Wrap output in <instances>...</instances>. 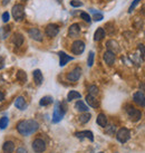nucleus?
<instances>
[{"label":"nucleus","mask_w":145,"mask_h":153,"mask_svg":"<svg viewBox=\"0 0 145 153\" xmlns=\"http://www.w3.org/2000/svg\"><path fill=\"white\" fill-rule=\"evenodd\" d=\"M33 77H34V82L36 85H41L44 82V76H43V73L40 69H35L33 72Z\"/></svg>","instance_id":"nucleus-17"},{"label":"nucleus","mask_w":145,"mask_h":153,"mask_svg":"<svg viewBox=\"0 0 145 153\" xmlns=\"http://www.w3.org/2000/svg\"><path fill=\"white\" fill-rule=\"evenodd\" d=\"M85 51V43L83 40H75L72 45V53L74 55H81Z\"/></svg>","instance_id":"nucleus-7"},{"label":"nucleus","mask_w":145,"mask_h":153,"mask_svg":"<svg viewBox=\"0 0 145 153\" xmlns=\"http://www.w3.org/2000/svg\"><path fill=\"white\" fill-rule=\"evenodd\" d=\"M53 102H54V98L51 97V96H44L39 101V105L40 106H48V105L53 104Z\"/></svg>","instance_id":"nucleus-26"},{"label":"nucleus","mask_w":145,"mask_h":153,"mask_svg":"<svg viewBox=\"0 0 145 153\" xmlns=\"http://www.w3.org/2000/svg\"><path fill=\"white\" fill-rule=\"evenodd\" d=\"M94 59H95V53L94 51H90L88 58H87V65H88V67H92V66H93Z\"/></svg>","instance_id":"nucleus-31"},{"label":"nucleus","mask_w":145,"mask_h":153,"mask_svg":"<svg viewBox=\"0 0 145 153\" xmlns=\"http://www.w3.org/2000/svg\"><path fill=\"white\" fill-rule=\"evenodd\" d=\"M2 22H9V13H2Z\"/></svg>","instance_id":"nucleus-39"},{"label":"nucleus","mask_w":145,"mask_h":153,"mask_svg":"<svg viewBox=\"0 0 145 153\" xmlns=\"http://www.w3.org/2000/svg\"><path fill=\"white\" fill-rule=\"evenodd\" d=\"M39 128V124L35 120H24L17 124V131L24 136H29Z\"/></svg>","instance_id":"nucleus-1"},{"label":"nucleus","mask_w":145,"mask_h":153,"mask_svg":"<svg viewBox=\"0 0 145 153\" xmlns=\"http://www.w3.org/2000/svg\"><path fill=\"white\" fill-rule=\"evenodd\" d=\"M70 6L74 7V8H78V7H81V6H83V2L79 1V0H72V1H70Z\"/></svg>","instance_id":"nucleus-36"},{"label":"nucleus","mask_w":145,"mask_h":153,"mask_svg":"<svg viewBox=\"0 0 145 153\" xmlns=\"http://www.w3.org/2000/svg\"><path fill=\"white\" fill-rule=\"evenodd\" d=\"M24 36H22L20 33H15L13 34V43L16 45L17 47H20L24 44Z\"/></svg>","instance_id":"nucleus-22"},{"label":"nucleus","mask_w":145,"mask_h":153,"mask_svg":"<svg viewBox=\"0 0 145 153\" xmlns=\"http://www.w3.org/2000/svg\"><path fill=\"white\" fill-rule=\"evenodd\" d=\"M116 139L121 143H126L131 139V132L126 128H121L118 131L116 132Z\"/></svg>","instance_id":"nucleus-3"},{"label":"nucleus","mask_w":145,"mask_h":153,"mask_svg":"<svg viewBox=\"0 0 145 153\" xmlns=\"http://www.w3.org/2000/svg\"><path fill=\"white\" fill-rule=\"evenodd\" d=\"M67 112V106L65 102L56 103L55 108H54V113H53V123H58L60 122L63 117H64L65 113Z\"/></svg>","instance_id":"nucleus-2"},{"label":"nucleus","mask_w":145,"mask_h":153,"mask_svg":"<svg viewBox=\"0 0 145 153\" xmlns=\"http://www.w3.org/2000/svg\"><path fill=\"white\" fill-rule=\"evenodd\" d=\"M4 67V58L2 56H0V69H2Z\"/></svg>","instance_id":"nucleus-40"},{"label":"nucleus","mask_w":145,"mask_h":153,"mask_svg":"<svg viewBox=\"0 0 145 153\" xmlns=\"http://www.w3.org/2000/svg\"><path fill=\"white\" fill-rule=\"evenodd\" d=\"M88 93H90V95H93V96L96 97V95H98V93H99L98 87L96 85H90L88 87Z\"/></svg>","instance_id":"nucleus-30"},{"label":"nucleus","mask_w":145,"mask_h":153,"mask_svg":"<svg viewBox=\"0 0 145 153\" xmlns=\"http://www.w3.org/2000/svg\"><path fill=\"white\" fill-rule=\"evenodd\" d=\"M96 123H97L101 128H106L107 123H108L106 115L104 114V113H99V114L97 115V119H96Z\"/></svg>","instance_id":"nucleus-18"},{"label":"nucleus","mask_w":145,"mask_h":153,"mask_svg":"<svg viewBox=\"0 0 145 153\" xmlns=\"http://www.w3.org/2000/svg\"><path fill=\"white\" fill-rule=\"evenodd\" d=\"M98 153H103V152H98Z\"/></svg>","instance_id":"nucleus-46"},{"label":"nucleus","mask_w":145,"mask_h":153,"mask_svg":"<svg viewBox=\"0 0 145 153\" xmlns=\"http://www.w3.org/2000/svg\"><path fill=\"white\" fill-rule=\"evenodd\" d=\"M92 119V114L88 113V112H85V113H81L79 116H78V121L81 122V124H86L88 123Z\"/></svg>","instance_id":"nucleus-25"},{"label":"nucleus","mask_w":145,"mask_h":153,"mask_svg":"<svg viewBox=\"0 0 145 153\" xmlns=\"http://www.w3.org/2000/svg\"><path fill=\"white\" fill-rule=\"evenodd\" d=\"M17 79L20 83H22V84H25L26 82H27V74H26V72H24V71H21V69H19L17 72Z\"/></svg>","instance_id":"nucleus-28"},{"label":"nucleus","mask_w":145,"mask_h":153,"mask_svg":"<svg viewBox=\"0 0 145 153\" xmlns=\"http://www.w3.org/2000/svg\"><path fill=\"white\" fill-rule=\"evenodd\" d=\"M15 150V143L13 141H4L2 144V151L4 153H13Z\"/></svg>","instance_id":"nucleus-19"},{"label":"nucleus","mask_w":145,"mask_h":153,"mask_svg":"<svg viewBox=\"0 0 145 153\" xmlns=\"http://www.w3.org/2000/svg\"><path fill=\"white\" fill-rule=\"evenodd\" d=\"M103 58H104V62H105V63H106L108 66H112V65L115 63L116 56H115V54H113L112 51H106L105 53H104V56H103Z\"/></svg>","instance_id":"nucleus-16"},{"label":"nucleus","mask_w":145,"mask_h":153,"mask_svg":"<svg viewBox=\"0 0 145 153\" xmlns=\"http://www.w3.org/2000/svg\"><path fill=\"white\" fill-rule=\"evenodd\" d=\"M115 131H116V128L114 126V125H109V126H106V130H105L106 134H108L109 136L114 135V134H115Z\"/></svg>","instance_id":"nucleus-34"},{"label":"nucleus","mask_w":145,"mask_h":153,"mask_svg":"<svg viewBox=\"0 0 145 153\" xmlns=\"http://www.w3.org/2000/svg\"><path fill=\"white\" fill-rule=\"evenodd\" d=\"M9 1H10V0H2V4H4V6H7V4H9Z\"/></svg>","instance_id":"nucleus-44"},{"label":"nucleus","mask_w":145,"mask_h":153,"mask_svg":"<svg viewBox=\"0 0 145 153\" xmlns=\"http://www.w3.org/2000/svg\"><path fill=\"white\" fill-rule=\"evenodd\" d=\"M126 112H127V115L129 120L132 121V122H138L142 117V112L140 110H137L135 107L131 106V105H128L127 108H126Z\"/></svg>","instance_id":"nucleus-5"},{"label":"nucleus","mask_w":145,"mask_h":153,"mask_svg":"<svg viewBox=\"0 0 145 153\" xmlns=\"http://www.w3.org/2000/svg\"><path fill=\"white\" fill-rule=\"evenodd\" d=\"M58 56H59V66L60 67H63V66H65V65L67 64L68 62H70V60L74 59V57H72V56H68L65 51H58Z\"/></svg>","instance_id":"nucleus-15"},{"label":"nucleus","mask_w":145,"mask_h":153,"mask_svg":"<svg viewBox=\"0 0 145 153\" xmlns=\"http://www.w3.org/2000/svg\"><path fill=\"white\" fill-rule=\"evenodd\" d=\"M106 47H107V51H112L113 54H117V53H120V51H121L118 43H117L116 40H114V39H109V40H107Z\"/></svg>","instance_id":"nucleus-12"},{"label":"nucleus","mask_w":145,"mask_h":153,"mask_svg":"<svg viewBox=\"0 0 145 153\" xmlns=\"http://www.w3.org/2000/svg\"><path fill=\"white\" fill-rule=\"evenodd\" d=\"M81 18L84 20V22H88V24H90V22H92V18H90V16L87 13H85V11L81 13Z\"/></svg>","instance_id":"nucleus-33"},{"label":"nucleus","mask_w":145,"mask_h":153,"mask_svg":"<svg viewBox=\"0 0 145 153\" xmlns=\"http://www.w3.org/2000/svg\"><path fill=\"white\" fill-rule=\"evenodd\" d=\"M81 97V93H78L76 91H69L68 95H67V101L70 102V101H74V100H79Z\"/></svg>","instance_id":"nucleus-27"},{"label":"nucleus","mask_w":145,"mask_h":153,"mask_svg":"<svg viewBox=\"0 0 145 153\" xmlns=\"http://www.w3.org/2000/svg\"><path fill=\"white\" fill-rule=\"evenodd\" d=\"M81 72H83V71H81V67H75L72 71H70V72L67 74V79H68L69 82H77L81 78Z\"/></svg>","instance_id":"nucleus-10"},{"label":"nucleus","mask_w":145,"mask_h":153,"mask_svg":"<svg viewBox=\"0 0 145 153\" xmlns=\"http://www.w3.org/2000/svg\"><path fill=\"white\" fill-rule=\"evenodd\" d=\"M81 34V26L78 25V24H72L70 25L68 29V36L69 37H72V38H76L78 37Z\"/></svg>","instance_id":"nucleus-14"},{"label":"nucleus","mask_w":145,"mask_h":153,"mask_svg":"<svg viewBox=\"0 0 145 153\" xmlns=\"http://www.w3.org/2000/svg\"><path fill=\"white\" fill-rule=\"evenodd\" d=\"M15 106L17 107L18 110L20 111H24L27 108V103H26L25 98L22 97V96H19V97L15 101Z\"/></svg>","instance_id":"nucleus-21"},{"label":"nucleus","mask_w":145,"mask_h":153,"mask_svg":"<svg viewBox=\"0 0 145 153\" xmlns=\"http://www.w3.org/2000/svg\"><path fill=\"white\" fill-rule=\"evenodd\" d=\"M90 11L93 13V20L94 22H101L102 19H104V15L102 13H99V11H96L94 9H90Z\"/></svg>","instance_id":"nucleus-29"},{"label":"nucleus","mask_w":145,"mask_h":153,"mask_svg":"<svg viewBox=\"0 0 145 153\" xmlns=\"http://www.w3.org/2000/svg\"><path fill=\"white\" fill-rule=\"evenodd\" d=\"M33 150L36 153H44L46 151V142L43 139H35L33 141Z\"/></svg>","instance_id":"nucleus-6"},{"label":"nucleus","mask_w":145,"mask_h":153,"mask_svg":"<svg viewBox=\"0 0 145 153\" xmlns=\"http://www.w3.org/2000/svg\"><path fill=\"white\" fill-rule=\"evenodd\" d=\"M140 1H141V0H133V2H132V4H131V6H129V8H128V13H132L133 10L135 9V7H136L137 4H138Z\"/></svg>","instance_id":"nucleus-37"},{"label":"nucleus","mask_w":145,"mask_h":153,"mask_svg":"<svg viewBox=\"0 0 145 153\" xmlns=\"http://www.w3.org/2000/svg\"><path fill=\"white\" fill-rule=\"evenodd\" d=\"M8 124H9L8 117L4 116V117H1V119H0V128H1V130H4V128L8 126Z\"/></svg>","instance_id":"nucleus-32"},{"label":"nucleus","mask_w":145,"mask_h":153,"mask_svg":"<svg viewBox=\"0 0 145 153\" xmlns=\"http://www.w3.org/2000/svg\"><path fill=\"white\" fill-rule=\"evenodd\" d=\"M141 13L143 15V16H145V4H144V6H142V8H141Z\"/></svg>","instance_id":"nucleus-42"},{"label":"nucleus","mask_w":145,"mask_h":153,"mask_svg":"<svg viewBox=\"0 0 145 153\" xmlns=\"http://www.w3.org/2000/svg\"><path fill=\"white\" fill-rule=\"evenodd\" d=\"M105 29L103 28V27H99L96 29V31L94 33V40L95 42H99V40H102L104 37H105Z\"/></svg>","instance_id":"nucleus-23"},{"label":"nucleus","mask_w":145,"mask_h":153,"mask_svg":"<svg viewBox=\"0 0 145 153\" xmlns=\"http://www.w3.org/2000/svg\"><path fill=\"white\" fill-rule=\"evenodd\" d=\"M86 102H87V104H88L90 107H93V108H97V107L99 106V103H98V101L96 100V97L93 96V95H90V94L86 96Z\"/></svg>","instance_id":"nucleus-20"},{"label":"nucleus","mask_w":145,"mask_h":153,"mask_svg":"<svg viewBox=\"0 0 145 153\" xmlns=\"http://www.w3.org/2000/svg\"><path fill=\"white\" fill-rule=\"evenodd\" d=\"M21 1H27V0H21Z\"/></svg>","instance_id":"nucleus-45"},{"label":"nucleus","mask_w":145,"mask_h":153,"mask_svg":"<svg viewBox=\"0 0 145 153\" xmlns=\"http://www.w3.org/2000/svg\"><path fill=\"white\" fill-rule=\"evenodd\" d=\"M75 108H76L78 112H81V113L88 112V110H90L88 106H87L83 101H77V102L75 103Z\"/></svg>","instance_id":"nucleus-24"},{"label":"nucleus","mask_w":145,"mask_h":153,"mask_svg":"<svg viewBox=\"0 0 145 153\" xmlns=\"http://www.w3.org/2000/svg\"><path fill=\"white\" fill-rule=\"evenodd\" d=\"M137 48H138V51H140V53H141V57L143 58V57H144V55H145V47H144V45L140 44Z\"/></svg>","instance_id":"nucleus-38"},{"label":"nucleus","mask_w":145,"mask_h":153,"mask_svg":"<svg viewBox=\"0 0 145 153\" xmlns=\"http://www.w3.org/2000/svg\"><path fill=\"white\" fill-rule=\"evenodd\" d=\"M28 35L31 39H34L36 42H43V34L38 28H30L28 30Z\"/></svg>","instance_id":"nucleus-11"},{"label":"nucleus","mask_w":145,"mask_h":153,"mask_svg":"<svg viewBox=\"0 0 145 153\" xmlns=\"http://www.w3.org/2000/svg\"><path fill=\"white\" fill-rule=\"evenodd\" d=\"M133 101L135 104H137L138 106L145 107V94L142 91H137L133 95Z\"/></svg>","instance_id":"nucleus-9"},{"label":"nucleus","mask_w":145,"mask_h":153,"mask_svg":"<svg viewBox=\"0 0 145 153\" xmlns=\"http://www.w3.org/2000/svg\"><path fill=\"white\" fill-rule=\"evenodd\" d=\"M9 33H10V26H4L2 28V38H7L9 36Z\"/></svg>","instance_id":"nucleus-35"},{"label":"nucleus","mask_w":145,"mask_h":153,"mask_svg":"<svg viewBox=\"0 0 145 153\" xmlns=\"http://www.w3.org/2000/svg\"><path fill=\"white\" fill-rule=\"evenodd\" d=\"M18 153H27V150L25 148H19L18 149Z\"/></svg>","instance_id":"nucleus-41"},{"label":"nucleus","mask_w":145,"mask_h":153,"mask_svg":"<svg viewBox=\"0 0 145 153\" xmlns=\"http://www.w3.org/2000/svg\"><path fill=\"white\" fill-rule=\"evenodd\" d=\"M13 16L16 22H20L25 17V8L20 4H15L13 7Z\"/></svg>","instance_id":"nucleus-4"},{"label":"nucleus","mask_w":145,"mask_h":153,"mask_svg":"<svg viewBox=\"0 0 145 153\" xmlns=\"http://www.w3.org/2000/svg\"><path fill=\"white\" fill-rule=\"evenodd\" d=\"M75 136L78 137L79 140L83 139H88L90 142H94V134L92 131H79L75 133Z\"/></svg>","instance_id":"nucleus-13"},{"label":"nucleus","mask_w":145,"mask_h":153,"mask_svg":"<svg viewBox=\"0 0 145 153\" xmlns=\"http://www.w3.org/2000/svg\"><path fill=\"white\" fill-rule=\"evenodd\" d=\"M4 93L0 91V102H1V101H4Z\"/></svg>","instance_id":"nucleus-43"},{"label":"nucleus","mask_w":145,"mask_h":153,"mask_svg":"<svg viewBox=\"0 0 145 153\" xmlns=\"http://www.w3.org/2000/svg\"><path fill=\"white\" fill-rule=\"evenodd\" d=\"M45 33L47 35V37L54 38V37H56V36L58 35V33H59V27L56 25V24H49V25H47V27H46Z\"/></svg>","instance_id":"nucleus-8"}]
</instances>
